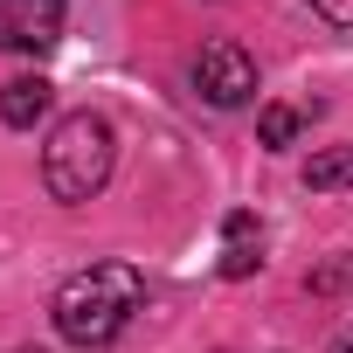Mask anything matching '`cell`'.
I'll return each mask as SVG.
<instances>
[{
	"label": "cell",
	"mask_w": 353,
	"mask_h": 353,
	"mask_svg": "<svg viewBox=\"0 0 353 353\" xmlns=\"http://www.w3.org/2000/svg\"><path fill=\"white\" fill-rule=\"evenodd\" d=\"M49 104H56L49 77H8V83H0V118H8L14 132H28V125H35Z\"/></svg>",
	"instance_id": "obj_6"
},
{
	"label": "cell",
	"mask_w": 353,
	"mask_h": 353,
	"mask_svg": "<svg viewBox=\"0 0 353 353\" xmlns=\"http://www.w3.org/2000/svg\"><path fill=\"white\" fill-rule=\"evenodd\" d=\"M256 263H263V222L250 208H236L222 222V277H250Z\"/></svg>",
	"instance_id": "obj_5"
},
{
	"label": "cell",
	"mask_w": 353,
	"mask_h": 353,
	"mask_svg": "<svg viewBox=\"0 0 353 353\" xmlns=\"http://www.w3.org/2000/svg\"><path fill=\"white\" fill-rule=\"evenodd\" d=\"M256 132H263V145H291V139H298V111H291V104H270V111L256 118Z\"/></svg>",
	"instance_id": "obj_8"
},
{
	"label": "cell",
	"mask_w": 353,
	"mask_h": 353,
	"mask_svg": "<svg viewBox=\"0 0 353 353\" xmlns=\"http://www.w3.org/2000/svg\"><path fill=\"white\" fill-rule=\"evenodd\" d=\"M194 90H201L208 104L236 111V104H250V97H256V63H250L236 42H208V49L194 56Z\"/></svg>",
	"instance_id": "obj_3"
},
{
	"label": "cell",
	"mask_w": 353,
	"mask_h": 353,
	"mask_svg": "<svg viewBox=\"0 0 353 353\" xmlns=\"http://www.w3.org/2000/svg\"><path fill=\"white\" fill-rule=\"evenodd\" d=\"M312 14L332 21V28H353V0H312Z\"/></svg>",
	"instance_id": "obj_9"
},
{
	"label": "cell",
	"mask_w": 353,
	"mask_h": 353,
	"mask_svg": "<svg viewBox=\"0 0 353 353\" xmlns=\"http://www.w3.org/2000/svg\"><path fill=\"white\" fill-rule=\"evenodd\" d=\"M111 159H118L111 125H104L97 111H70V118L49 132V145H42V188H49L56 201H70V208H77V201L104 194Z\"/></svg>",
	"instance_id": "obj_2"
},
{
	"label": "cell",
	"mask_w": 353,
	"mask_h": 353,
	"mask_svg": "<svg viewBox=\"0 0 353 353\" xmlns=\"http://www.w3.org/2000/svg\"><path fill=\"white\" fill-rule=\"evenodd\" d=\"M21 353H42V346H21Z\"/></svg>",
	"instance_id": "obj_10"
},
{
	"label": "cell",
	"mask_w": 353,
	"mask_h": 353,
	"mask_svg": "<svg viewBox=\"0 0 353 353\" xmlns=\"http://www.w3.org/2000/svg\"><path fill=\"white\" fill-rule=\"evenodd\" d=\"M63 42V0H0V49L42 56Z\"/></svg>",
	"instance_id": "obj_4"
},
{
	"label": "cell",
	"mask_w": 353,
	"mask_h": 353,
	"mask_svg": "<svg viewBox=\"0 0 353 353\" xmlns=\"http://www.w3.org/2000/svg\"><path fill=\"white\" fill-rule=\"evenodd\" d=\"M139 305H145V277L132 263H90L56 291L49 312H56V332L70 346H111Z\"/></svg>",
	"instance_id": "obj_1"
},
{
	"label": "cell",
	"mask_w": 353,
	"mask_h": 353,
	"mask_svg": "<svg viewBox=\"0 0 353 353\" xmlns=\"http://www.w3.org/2000/svg\"><path fill=\"white\" fill-rule=\"evenodd\" d=\"M305 188H353V145H332L305 166Z\"/></svg>",
	"instance_id": "obj_7"
}]
</instances>
